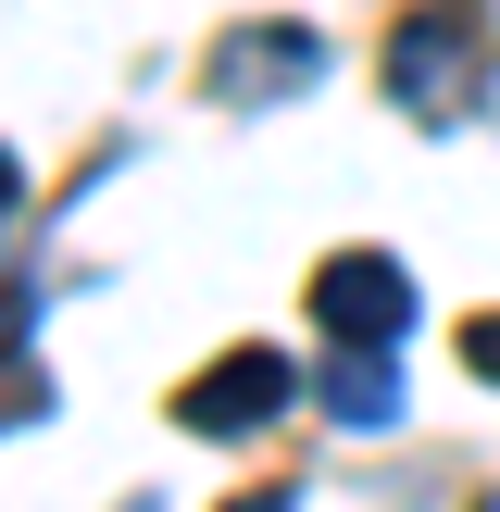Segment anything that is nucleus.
Wrapping results in <instances>:
<instances>
[{
  "mask_svg": "<svg viewBox=\"0 0 500 512\" xmlns=\"http://www.w3.org/2000/svg\"><path fill=\"white\" fill-rule=\"evenodd\" d=\"M463 88H475V13L463 0H413L388 38V100L400 113H450Z\"/></svg>",
  "mask_w": 500,
  "mask_h": 512,
  "instance_id": "f257e3e1",
  "label": "nucleus"
},
{
  "mask_svg": "<svg viewBox=\"0 0 500 512\" xmlns=\"http://www.w3.org/2000/svg\"><path fill=\"white\" fill-rule=\"evenodd\" d=\"M325 413H338V425H388V413H400L388 338H338V375H325Z\"/></svg>",
  "mask_w": 500,
  "mask_h": 512,
  "instance_id": "39448f33",
  "label": "nucleus"
},
{
  "mask_svg": "<svg viewBox=\"0 0 500 512\" xmlns=\"http://www.w3.org/2000/svg\"><path fill=\"white\" fill-rule=\"evenodd\" d=\"M13 188H25V175H13V150H0V213H13Z\"/></svg>",
  "mask_w": 500,
  "mask_h": 512,
  "instance_id": "6e6552de",
  "label": "nucleus"
},
{
  "mask_svg": "<svg viewBox=\"0 0 500 512\" xmlns=\"http://www.w3.org/2000/svg\"><path fill=\"white\" fill-rule=\"evenodd\" d=\"M288 388H300V375L275 363V350H225V363L200 375L188 400H175V425H188V438H250V425L288 413Z\"/></svg>",
  "mask_w": 500,
  "mask_h": 512,
  "instance_id": "f03ea898",
  "label": "nucleus"
},
{
  "mask_svg": "<svg viewBox=\"0 0 500 512\" xmlns=\"http://www.w3.org/2000/svg\"><path fill=\"white\" fill-rule=\"evenodd\" d=\"M313 313L338 325V338H400V325H413V275H400L388 250H338V263L313 275Z\"/></svg>",
  "mask_w": 500,
  "mask_h": 512,
  "instance_id": "7ed1b4c3",
  "label": "nucleus"
},
{
  "mask_svg": "<svg viewBox=\"0 0 500 512\" xmlns=\"http://www.w3.org/2000/svg\"><path fill=\"white\" fill-rule=\"evenodd\" d=\"M313 75H325L313 25H238V38L213 50V88L225 100H288V88H313Z\"/></svg>",
  "mask_w": 500,
  "mask_h": 512,
  "instance_id": "20e7f679",
  "label": "nucleus"
},
{
  "mask_svg": "<svg viewBox=\"0 0 500 512\" xmlns=\"http://www.w3.org/2000/svg\"><path fill=\"white\" fill-rule=\"evenodd\" d=\"M25 325H38V288H0V363L25 350Z\"/></svg>",
  "mask_w": 500,
  "mask_h": 512,
  "instance_id": "423d86ee",
  "label": "nucleus"
},
{
  "mask_svg": "<svg viewBox=\"0 0 500 512\" xmlns=\"http://www.w3.org/2000/svg\"><path fill=\"white\" fill-rule=\"evenodd\" d=\"M463 363H475V375L500 388V313H475V325H463Z\"/></svg>",
  "mask_w": 500,
  "mask_h": 512,
  "instance_id": "0eeeda50",
  "label": "nucleus"
}]
</instances>
